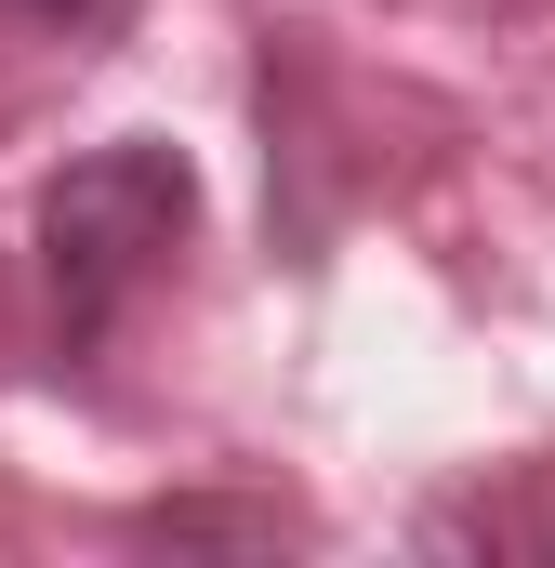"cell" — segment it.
<instances>
[{
  "label": "cell",
  "mask_w": 555,
  "mask_h": 568,
  "mask_svg": "<svg viewBox=\"0 0 555 568\" xmlns=\"http://www.w3.org/2000/svg\"><path fill=\"white\" fill-rule=\"evenodd\" d=\"M185 239H199V172H185V145H159V133L80 145V159L40 185V291H53V344L93 357V344L133 317V291L159 278Z\"/></svg>",
  "instance_id": "1"
},
{
  "label": "cell",
  "mask_w": 555,
  "mask_h": 568,
  "mask_svg": "<svg viewBox=\"0 0 555 568\" xmlns=\"http://www.w3.org/2000/svg\"><path fill=\"white\" fill-rule=\"evenodd\" d=\"M133 529L145 542H252V556H265V542H304V516H278V503H199V489H185V503H145Z\"/></svg>",
  "instance_id": "2"
},
{
  "label": "cell",
  "mask_w": 555,
  "mask_h": 568,
  "mask_svg": "<svg viewBox=\"0 0 555 568\" xmlns=\"http://www.w3.org/2000/svg\"><path fill=\"white\" fill-rule=\"evenodd\" d=\"M27 13H93V0H27Z\"/></svg>",
  "instance_id": "3"
}]
</instances>
